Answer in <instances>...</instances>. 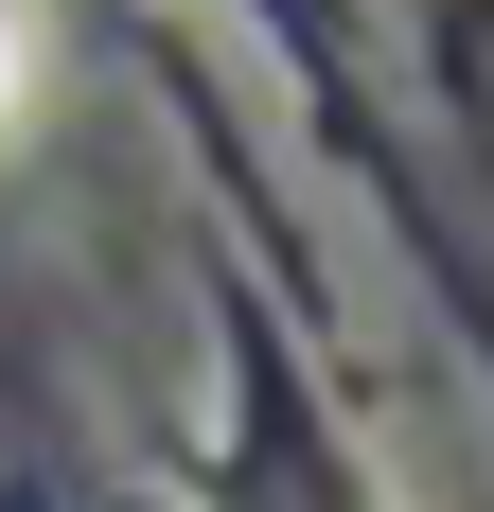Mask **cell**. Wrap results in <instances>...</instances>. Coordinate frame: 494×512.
Instances as JSON below:
<instances>
[{
  "label": "cell",
  "instance_id": "6da1fadb",
  "mask_svg": "<svg viewBox=\"0 0 494 512\" xmlns=\"http://www.w3.org/2000/svg\"><path fill=\"white\" fill-rule=\"evenodd\" d=\"M18 89H36V0H0V124H18Z\"/></svg>",
  "mask_w": 494,
  "mask_h": 512
}]
</instances>
